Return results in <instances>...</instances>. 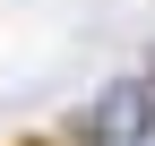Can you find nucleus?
I'll list each match as a JSON object with an SVG mask.
<instances>
[{"label": "nucleus", "instance_id": "1", "mask_svg": "<svg viewBox=\"0 0 155 146\" xmlns=\"http://www.w3.org/2000/svg\"><path fill=\"white\" fill-rule=\"evenodd\" d=\"M35 146H43V138H35Z\"/></svg>", "mask_w": 155, "mask_h": 146}]
</instances>
